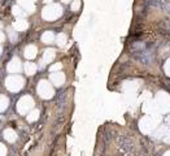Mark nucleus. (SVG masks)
<instances>
[{"label":"nucleus","instance_id":"nucleus-23","mask_svg":"<svg viewBox=\"0 0 170 156\" xmlns=\"http://www.w3.org/2000/svg\"><path fill=\"white\" fill-rule=\"evenodd\" d=\"M44 3H47V4H50V3H52V0H43Z\"/></svg>","mask_w":170,"mask_h":156},{"label":"nucleus","instance_id":"nucleus-5","mask_svg":"<svg viewBox=\"0 0 170 156\" xmlns=\"http://www.w3.org/2000/svg\"><path fill=\"white\" fill-rule=\"evenodd\" d=\"M35 1L37 0H18V4L29 13H31L32 11H35Z\"/></svg>","mask_w":170,"mask_h":156},{"label":"nucleus","instance_id":"nucleus-14","mask_svg":"<svg viewBox=\"0 0 170 156\" xmlns=\"http://www.w3.org/2000/svg\"><path fill=\"white\" fill-rule=\"evenodd\" d=\"M25 70H26V73L31 76V74L35 73V70H37V66H35V64H32V63H26V64H25Z\"/></svg>","mask_w":170,"mask_h":156},{"label":"nucleus","instance_id":"nucleus-22","mask_svg":"<svg viewBox=\"0 0 170 156\" xmlns=\"http://www.w3.org/2000/svg\"><path fill=\"white\" fill-rule=\"evenodd\" d=\"M3 40H4V34L0 31V42H3Z\"/></svg>","mask_w":170,"mask_h":156},{"label":"nucleus","instance_id":"nucleus-10","mask_svg":"<svg viewBox=\"0 0 170 156\" xmlns=\"http://www.w3.org/2000/svg\"><path fill=\"white\" fill-rule=\"evenodd\" d=\"M55 57V51L53 50H47L44 51V55H43V63L47 64L50 63V61H52V58Z\"/></svg>","mask_w":170,"mask_h":156},{"label":"nucleus","instance_id":"nucleus-7","mask_svg":"<svg viewBox=\"0 0 170 156\" xmlns=\"http://www.w3.org/2000/svg\"><path fill=\"white\" fill-rule=\"evenodd\" d=\"M51 81L53 82V84H56V86H61L65 81V76L63 73H55L51 76Z\"/></svg>","mask_w":170,"mask_h":156},{"label":"nucleus","instance_id":"nucleus-24","mask_svg":"<svg viewBox=\"0 0 170 156\" xmlns=\"http://www.w3.org/2000/svg\"><path fill=\"white\" fill-rule=\"evenodd\" d=\"M61 1H64V3H69L70 0H61Z\"/></svg>","mask_w":170,"mask_h":156},{"label":"nucleus","instance_id":"nucleus-12","mask_svg":"<svg viewBox=\"0 0 170 156\" xmlns=\"http://www.w3.org/2000/svg\"><path fill=\"white\" fill-rule=\"evenodd\" d=\"M4 136H5V139L6 141H9V142H13L16 139V133L13 131L12 129H6L5 131H4Z\"/></svg>","mask_w":170,"mask_h":156},{"label":"nucleus","instance_id":"nucleus-9","mask_svg":"<svg viewBox=\"0 0 170 156\" xmlns=\"http://www.w3.org/2000/svg\"><path fill=\"white\" fill-rule=\"evenodd\" d=\"M27 22L25 21V20H18V21H16L14 24H13V29L17 31H24L27 29Z\"/></svg>","mask_w":170,"mask_h":156},{"label":"nucleus","instance_id":"nucleus-8","mask_svg":"<svg viewBox=\"0 0 170 156\" xmlns=\"http://www.w3.org/2000/svg\"><path fill=\"white\" fill-rule=\"evenodd\" d=\"M37 47L35 46H27V47L25 48V57L26 58H34L37 56Z\"/></svg>","mask_w":170,"mask_h":156},{"label":"nucleus","instance_id":"nucleus-21","mask_svg":"<svg viewBox=\"0 0 170 156\" xmlns=\"http://www.w3.org/2000/svg\"><path fill=\"white\" fill-rule=\"evenodd\" d=\"M165 70H166V74L168 76H170V60L166 63V65H165Z\"/></svg>","mask_w":170,"mask_h":156},{"label":"nucleus","instance_id":"nucleus-19","mask_svg":"<svg viewBox=\"0 0 170 156\" xmlns=\"http://www.w3.org/2000/svg\"><path fill=\"white\" fill-rule=\"evenodd\" d=\"M5 152H6V148L1 144V143H0V156H4V155H5Z\"/></svg>","mask_w":170,"mask_h":156},{"label":"nucleus","instance_id":"nucleus-2","mask_svg":"<svg viewBox=\"0 0 170 156\" xmlns=\"http://www.w3.org/2000/svg\"><path fill=\"white\" fill-rule=\"evenodd\" d=\"M24 83H25L24 79H22L21 77H18V76H11V77L6 78V81H5L6 87H8V90H11V91L21 90L22 86H24Z\"/></svg>","mask_w":170,"mask_h":156},{"label":"nucleus","instance_id":"nucleus-1","mask_svg":"<svg viewBox=\"0 0 170 156\" xmlns=\"http://www.w3.org/2000/svg\"><path fill=\"white\" fill-rule=\"evenodd\" d=\"M63 14V8H61L58 4H50L47 5L42 12V16H43L44 20L47 21H53V20L58 18Z\"/></svg>","mask_w":170,"mask_h":156},{"label":"nucleus","instance_id":"nucleus-20","mask_svg":"<svg viewBox=\"0 0 170 156\" xmlns=\"http://www.w3.org/2000/svg\"><path fill=\"white\" fill-rule=\"evenodd\" d=\"M61 68V64H55L51 66V72H55V70H58Z\"/></svg>","mask_w":170,"mask_h":156},{"label":"nucleus","instance_id":"nucleus-18","mask_svg":"<svg viewBox=\"0 0 170 156\" xmlns=\"http://www.w3.org/2000/svg\"><path fill=\"white\" fill-rule=\"evenodd\" d=\"M79 8H81V1L79 0H74L73 4H71V11L77 12V11H79Z\"/></svg>","mask_w":170,"mask_h":156},{"label":"nucleus","instance_id":"nucleus-6","mask_svg":"<svg viewBox=\"0 0 170 156\" xmlns=\"http://www.w3.org/2000/svg\"><path fill=\"white\" fill-rule=\"evenodd\" d=\"M19 70H21V61H19V58L14 57L11 63L8 64V72H11V73H17Z\"/></svg>","mask_w":170,"mask_h":156},{"label":"nucleus","instance_id":"nucleus-3","mask_svg":"<svg viewBox=\"0 0 170 156\" xmlns=\"http://www.w3.org/2000/svg\"><path fill=\"white\" fill-rule=\"evenodd\" d=\"M38 92L39 95L42 98H44V99H50L53 95V90H52L51 84L47 82V81H40V83H39L38 86Z\"/></svg>","mask_w":170,"mask_h":156},{"label":"nucleus","instance_id":"nucleus-13","mask_svg":"<svg viewBox=\"0 0 170 156\" xmlns=\"http://www.w3.org/2000/svg\"><path fill=\"white\" fill-rule=\"evenodd\" d=\"M8 104H9L8 98L4 96V95H0V112L5 110V109H6V107H8Z\"/></svg>","mask_w":170,"mask_h":156},{"label":"nucleus","instance_id":"nucleus-17","mask_svg":"<svg viewBox=\"0 0 170 156\" xmlns=\"http://www.w3.org/2000/svg\"><path fill=\"white\" fill-rule=\"evenodd\" d=\"M65 42H66V35H65V34L58 35V37H57V44L58 46H64Z\"/></svg>","mask_w":170,"mask_h":156},{"label":"nucleus","instance_id":"nucleus-25","mask_svg":"<svg viewBox=\"0 0 170 156\" xmlns=\"http://www.w3.org/2000/svg\"><path fill=\"white\" fill-rule=\"evenodd\" d=\"M0 53H1V47H0Z\"/></svg>","mask_w":170,"mask_h":156},{"label":"nucleus","instance_id":"nucleus-11","mask_svg":"<svg viewBox=\"0 0 170 156\" xmlns=\"http://www.w3.org/2000/svg\"><path fill=\"white\" fill-rule=\"evenodd\" d=\"M55 39V35L52 31H45L43 35H42V40L44 42V43H52Z\"/></svg>","mask_w":170,"mask_h":156},{"label":"nucleus","instance_id":"nucleus-4","mask_svg":"<svg viewBox=\"0 0 170 156\" xmlns=\"http://www.w3.org/2000/svg\"><path fill=\"white\" fill-rule=\"evenodd\" d=\"M32 104H34V102H32V99H31L30 96H24V98H21V99H19V102H18V105H17L18 112L22 113V115L27 113L29 110L32 108Z\"/></svg>","mask_w":170,"mask_h":156},{"label":"nucleus","instance_id":"nucleus-15","mask_svg":"<svg viewBox=\"0 0 170 156\" xmlns=\"http://www.w3.org/2000/svg\"><path fill=\"white\" fill-rule=\"evenodd\" d=\"M12 11H13V14H14V16H17V17H22V16H25V12L22 11V8H21V6H17V5H16V6H13V9H12Z\"/></svg>","mask_w":170,"mask_h":156},{"label":"nucleus","instance_id":"nucleus-16","mask_svg":"<svg viewBox=\"0 0 170 156\" xmlns=\"http://www.w3.org/2000/svg\"><path fill=\"white\" fill-rule=\"evenodd\" d=\"M38 116H39V112H38V110L37 109H35V110H32V112L30 113V115H29V117H27V120H29V121H35V120H37L38 118Z\"/></svg>","mask_w":170,"mask_h":156}]
</instances>
